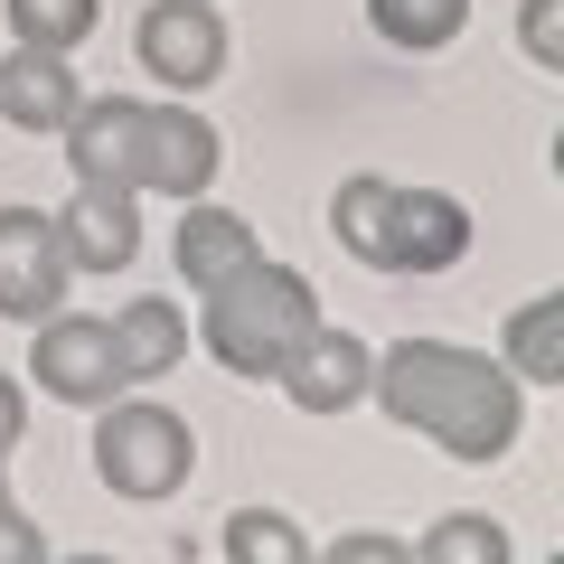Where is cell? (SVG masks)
<instances>
[{"label": "cell", "mask_w": 564, "mask_h": 564, "mask_svg": "<svg viewBox=\"0 0 564 564\" xmlns=\"http://www.w3.org/2000/svg\"><path fill=\"white\" fill-rule=\"evenodd\" d=\"M367 404H386L404 433H423V443L452 452V462H499V452L518 443V423H527V386L508 377V358L462 348V339H395V348H377Z\"/></svg>", "instance_id": "obj_1"}, {"label": "cell", "mask_w": 564, "mask_h": 564, "mask_svg": "<svg viewBox=\"0 0 564 564\" xmlns=\"http://www.w3.org/2000/svg\"><path fill=\"white\" fill-rule=\"evenodd\" d=\"M198 339H207V358L226 367V377H254V386H273L282 377V358L321 329V292H311L292 263H245L236 282H217V292H198Z\"/></svg>", "instance_id": "obj_2"}, {"label": "cell", "mask_w": 564, "mask_h": 564, "mask_svg": "<svg viewBox=\"0 0 564 564\" xmlns=\"http://www.w3.org/2000/svg\"><path fill=\"white\" fill-rule=\"evenodd\" d=\"M85 452H95V480L113 489V499H132V508L180 499L188 470H198V433H188L170 404H151V395H104Z\"/></svg>", "instance_id": "obj_3"}, {"label": "cell", "mask_w": 564, "mask_h": 564, "mask_svg": "<svg viewBox=\"0 0 564 564\" xmlns=\"http://www.w3.org/2000/svg\"><path fill=\"white\" fill-rule=\"evenodd\" d=\"M226 170V141L207 113H188V95L141 104V141H132V188L141 198H207Z\"/></svg>", "instance_id": "obj_4"}, {"label": "cell", "mask_w": 564, "mask_h": 564, "mask_svg": "<svg viewBox=\"0 0 564 564\" xmlns=\"http://www.w3.org/2000/svg\"><path fill=\"white\" fill-rule=\"evenodd\" d=\"M132 57L141 76L161 85V95H198V85L226 76V20L217 0H151L132 29Z\"/></svg>", "instance_id": "obj_5"}, {"label": "cell", "mask_w": 564, "mask_h": 564, "mask_svg": "<svg viewBox=\"0 0 564 564\" xmlns=\"http://www.w3.org/2000/svg\"><path fill=\"white\" fill-rule=\"evenodd\" d=\"M29 377H39V395L57 404H104L122 395V358H113V329L95 321V311H47V321H29Z\"/></svg>", "instance_id": "obj_6"}, {"label": "cell", "mask_w": 564, "mask_h": 564, "mask_svg": "<svg viewBox=\"0 0 564 564\" xmlns=\"http://www.w3.org/2000/svg\"><path fill=\"white\" fill-rule=\"evenodd\" d=\"M66 282H76V263H66L57 245V217L47 207H0V321H47V311L66 302Z\"/></svg>", "instance_id": "obj_7"}, {"label": "cell", "mask_w": 564, "mask_h": 564, "mask_svg": "<svg viewBox=\"0 0 564 564\" xmlns=\"http://www.w3.org/2000/svg\"><path fill=\"white\" fill-rule=\"evenodd\" d=\"M57 245L76 273H122L141 254V188L122 180H76V198L57 207Z\"/></svg>", "instance_id": "obj_8"}, {"label": "cell", "mask_w": 564, "mask_h": 564, "mask_svg": "<svg viewBox=\"0 0 564 564\" xmlns=\"http://www.w3.org/2000/svg\"><path fill=\"white\" fill-rule=\"evenodd\" d=\"M470 254V207L452 188H395L386 207V273H452Z\"/></svg>", "instance_id": "obj_9"}, {"label": "cell", "mask_w": 564, "mask_h": 564, "mask_svg": "<svg viewBox=\"0 0 564 564\" xmlns=\"http://www.w3.org/2000/svg\"><path fill=\"white\" fill-rule=\"evenodd\" d=\"M367 367H377V348L358 339V329H311L292 358H282V395L302 404V414H348V404H367Z\"/></svg>", "instance_id": "obj_10"}, {"label": "cell", "mask_w": 564, "mask_h": 564, "mask_svg": "<svg viewBox=\"0 0 564 564\" xmlns=\"http://www.w3.org/2000/svg\"><path fill=\"white\" fill-rule=\"evenodd\" d=\"M170 254H180V282H188V292H217V282H236L245 263L263 254V245H254V226H245L236 207L180 198V236H170Z\"/></svg>", "instance_id": "obj_11"}, {"label": "cell", "mask_w": 564, "mask_h": 564, "mask_svg": "<svg viewBox=\"0 0 564 564\" xmlns=\"http://www.w3.org/2000/svg\"><path fill=\"white\" fill-rule=\"evenodd\" d=\"M85 104L76 66L57 47H10L0 57V122H20V132H66V113Z\"/></svg>", "instance_id": "obj_12"}, {"label": "cell", "mask_w": 564, "mask_h": 564, "mask_svg": "<svg viewBox=\"0 0 564 564\" xmlns=\"http://www.w3.org/2000/svg\"><path fill=\"white\" fill-rule=\"evenodd\" d=\"M132 141H141V95H85L66 113V161H76V180H122L132 188Z\"/></svg>", "instance_id": "obj_13"}, {"label": "cell", "mask_w": 564, "mask_h": 564, "mask_svg": "<svg viewBox=\"0 0 564 564\" xmlns=\"http://www.w3.org/2000/svg\"><path fill=\"white\" fill-rule=\"evenodd\" d=\"M104 329H113L122 386H151V377H170V367L188 358V321H180V302H151V292H141V302H122Z\"/></svg>", "instance_id": "obj_14"}, {"label": "cell", "mask_w": 564, "mask_h": 564, "mask_svg": "<svg viewBox=\"0 0 564 564\" xmlns=\"http://www.w3.org/2000/svg\"><path fill=\"white\" fill-rule=\"evenodd\" d=\"M499 348H508V377H518V386H564V292L518 302Z\"/></svg>", "instance_id": "obj_15"}, {"label": "cell", "mask_w": 564, "mask_h": 564, "mask_svg": "<svg viewBox=\"0 0 564 564\" xmlns=\"http://www.w3.org/2000/svg\"><path fill=\"white\" fill-rule=\"evenodd\" d=\"M386 207H395V180H377V170H358V180L329 188V236L358 263H377V273H386Z\"/></svg>", "instance_id": "obj_16"}, {"label": "cell", "mask_w": 564, "mask_h": 564, "mask_svg": "<svg viewBox=\"0 0 564 564\" xmlns=\"http://www.w3.org/2000/svg\"><path fill=\"white\" fill-rule=\"evenodd\" d=\"M367 20H377L386 47L433 57V47H452V39L470 29V0H367Z\"/></svg>", "instance_id": "obj_17"}, {"label": "cell", "mask_w": 564, "mask_h": 564, "mask_svg": "<svg viewBox=\"0 0 564 564\" xmlns=\"http://www.w3.org/2000/svg\"><path fill=\"white\" fill-rule=\"evenodd\" d=\"M414 564H508L518 545H508L499 518H480V508H452V518H433L414 545H404Z\"/></svg>", "instance_id": "obj_18"}, {"label": "cell", "mask_w": 564, "mask_h": 564, "mask_svg": "<svg viewBox=\"0 0 564 564\" xmlns=\"http://www.w3.org/2000/svg\"><path fill=\"white\" fill-rule=\"evenodd\" d=\"M0 10H10V39L20 47H57V57H76L104 29V0H0Z\"/></svg>", "instance_id": "obj_19"}, {"label": "cell", "mask_w": 564, "mask_h": 564, "mask_svg": "<svg viewBox=\"0 0 564 564\" xmlns=\"http://www.w3.org/2000/svg\"><path fill=\"white\" fill-rule=\"evenodd\" d=\"M217 555H226V564H302L311 536L282 518V508H236V518H226V536H217Z\"/></svg>", "instance_id": "obj_20"}, {"label": "cell", "mask_w": 564, "mask_h": 564, "mask_svg": "<svg viewBox=\"0 0 564 564\" xmlns=\"http://www.w3.org/2000/svg\"><path fill=\"white\" fill-rule=\"evenodd\" d=\"M518 47L536 66H564V0H518Z\"/></svg>", "instance_id": "obj_21"}, {"label": "cell", "mask_w": 564, "mask_h": 564, "mask_svg": "<svg viewBox=\"0 0 564 564\" xmlns=\"http://www.w3.org/2000/svg\"><path fill=\"white\" fill-rule=\"evenodd\" d=\"M39 555H47V527L10 499V508H0V564H39Z\"/></svg>", "instance_id": "obj_22"}, {"label": "cell", "mask_w": 564, "mask_h": 564, "mask_svg": "<svg viewBox=\"0 0 564 564\" xmlns=\"http://www.w3.org/2000/svg\"><path fill=\"white\" fill-rule=\"evenodd\" d=\"M329 564H404V536H367V527H348V536H329Z\"/></svg>", "instance_id": "obj_23"}, {"label": "cell", "mask_w": 564, "mask_h": 564, "mask_svg": "<svg viewBox=\"0 0 564 564\" xmlns=\"http://www.w3.org/2000/svg\"><path fill=\"white\" fill-rule=\"evenodd\" d=\"M20 433H29V386L10 377V367H0V452L20 443Z\"/></svg>", "instance_id": "obj_24"}, {"label": "cell", "mask_w": 564, "mask_h": 564, "mask_svg": "<svg viewBox=\"0 0 564 564\" xmlns=\"http://www.w3.org/2000/svg\"><path fill=\"white\" fill-rule=\"evenodd\" d=\"M0 508H10V452H0Z\"/></svg>", "instance_id": "obj_25"}]
</instances>
